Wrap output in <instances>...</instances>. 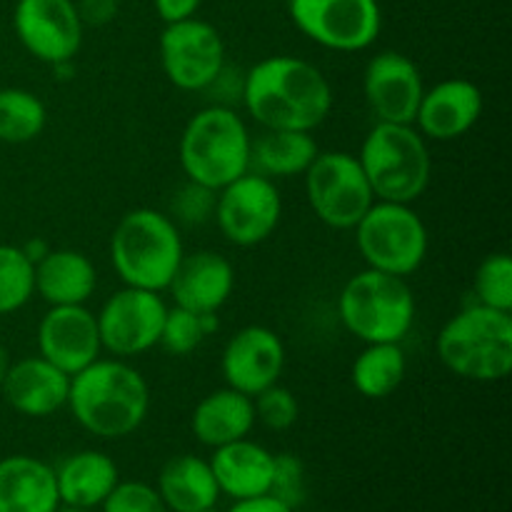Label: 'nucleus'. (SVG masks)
Listing matches in <instances>:
<instances>
[{"label":"nucleus","instance_id":"39448f33","mask_svg":"<svg viewBox=\"0 0 512 512\" xmlns=\"http://www.w3.org/2000/svg\"><path fill=\"white\" fill-rule=\"evenodd\" d=\"M250 143L253 135L235 108L208 105L180 135V168L193 183L220 190L250 170Z\"/></svg>","mask_w":512,"mask_h":512},{"label":"nucleus","instance_id":"473e14b6","mask_svg":"<svg viewBox=\"0 0 512 512\" xmlns=\"http://www.w3.org/2000/svg\"><path fill=\"white\" fill-rule=\"evenodd\" d=\"M255 408V423H263L268 430H275V433H283V430H290L295 423H298V400L290 393L288 388H283L280 383L270 385V388L260 390L253 398Z\"/></svg>","mask_w":512,"mask_h":512},{"label":"nucleus","instance_id":"58836bf2","mask_svg":"<svg viewBox=\"0 0 512 512\" xmlns=\"http://www.w3.org/2000/svg\"><path fill=\"white\" fill-rule=\"evenodd\" d=\"M228 512H295L290 510L288 505L278 503L270 495H260V498H250V500H235V505Z\"/></svg>","mask_w":512,"mask_h":512},{"label":"nucleus","instance_id":"c85d7f7f","mask_svg":"<svg viewBox=\"0 0 512 512\" xmlns=\"http://www.w3.org/2000/svg\"><path fill=\"white\" fill-rule=\"evenodd\" d=\"M48 123L45 103L25 88L0 90V143L23 145L38 138Z\"/></svg>","mask_w":512,"mask_h":512},{"label":"nucleus","instance_id":"2f4dec72","mask_svg":"<svg viewBox=\"0 0 512 512\" xmlns=\"http://www.w3.org/2000/svg\"><path fill=\"white\" fill-rule=\"evenodd\" d=\"M475 303L512 313V260L508 253H493L480 260L473 278Z\"/></svg>","mask_w":512,"mask_h":512},{"label":"nucleus","instance_id":"b1692460","mask_svg":"<svg viewBox=\"0 0 512 512\" xmlns=\"http://www.w3.org/2000/svg\"><path fill=\"white\" fill-rule=\"evenodd\" d=\"M53 470L60 505H68V508H100L120 483L115 460L100 450H80V453L68 455Z\"/></svg>","mask_w":512,"mask_h":512},{"label":"nucleus","instance_id":"e433bc0d","mask_svg":"<svg viewBox=\"0 0 512 512\" xmlns=\"http://www.w3.org/2000/svg\"><path fill=\"white\" fill-rule=\"evenodd\" d=\"M75 8H78L80 23L100 28L118 15V0H78Z\"/></svg>","mask_w":512,"mask_h":512},{"label":"nucleus","instance_id":"bb28decb","mask_svg":"<svg viewBox=\"0 0 512 512\" xmlns=\"http://www.w3.org/2000/svg\"><path fill=\"white\" fill-rule=\"evenodd\" d=\"M313 133L305 130H263L250 143V173L268 180L305 175L318 155Z\"/></svg>","mask_w":512,"mask_h":512},{"label":"nucleus","instance_id":"1a4fd4ad","mask_svg":"<svg viewBox=\"0 0 512 512\" xmlns=\"http://www.w3.org/2000/svg\"><path fill=\"white\" fill-rule=\"evenodd\" d=\"M303 178L310 210L328 228L353 230L375 203L358 155L345 150L318 153Z\"/></svg>","mask_w":512,"mask_h":512},{"label":"nucleus","instance_id":"4468645a","mask_svg":"<svg viewBox=\"0 0 512 512\" xmlns=\"http://www.w3.org/2000/svg\"><path fill=\"white\" fill-rule=\"evenodd\" d=\"M13 28L23 48L48 65L73 63L83 43V28L73 0H18Z\"/></svg>","mask_w":512,"mask_h":512},{"label":"nucleus","instance_id":"c9c22d12","mask_svg":"<svg viewBox=\"0 0 512 512\" xmlns=\"http://www.w3.org/2000/svg\"><path fill=\"white\" fill-rule=\"evenodd\" d=\"M100 508L103 512H168L158 490L140 480H120Z\"/></svg>","mask_w":512,"mask_h":512},{"label":"nucleus","instance_id":"4c0bfd02","mask_svg":"<svg viewBox=\"0 0 512 512\" xmlns=\"http://www.w3.org/2000/svg\"><path fill=\"white\" fill-rule=\"evenodd\" d=\"M153 3L160 18H163L165 25H168V23H180V20L195 18V13H198L203 0H153Z\"/></svg>","mask_w":512,"mask_h":512},{"label":"nucleus","instance_id":"393cba45","mask_svg":"<svg viewBox=\"0 0 512 512\" xmlns=\"http://www.w3.org/2000/svg\"><path fill=\"white\" fill-rule=\"evenodd\" d=\"M255 425L253 398L238 393L233 388H220L205 395L193 410L190 428L198 443L208 448L235 443V440L248 438Z\"/></svg>","mask_w":512,"mask_h":512},{"label":"nucleus","instance_id":"6e6552de","mask_svg":"<svg viewBox=\"0 0 512 512\" xmlns=\"http://www.w3.org/2000/svg\"><path fill=\"white\" fill-rule=\"evenodd\" d=\"M353 230L368 268L408 278L425 263L428 228L410 203L375 200Z\"/></svg>","mask_w":512,"mask_h":512},{"label":"nucleus","instance_id":"412c9836","mask_svg":"<svg viewBox=\"0 0 512 512\" xmlns=\"http://www.w3.org/2000/svg\"><path fill=\"white\" fill-rule=\"evenodd\" d=\"M220 495L233 500H250L270 493L275 455L250 438L220 445L208 460Z\"/></svg>","mask_w":512,"mask_h":512},{"label":"nucleus","instance_id":"6ab92c4d","mask_svg":"<svg viewBox=\"0 0 512 512\" xmlns=\"http://www.w3.org/2000/svg\"><path fill=\"white\" fill-rule=\"evenodd\" d=\"M235 290V268L213 250L185 253L168 285L173 305L193 313H218Z\"/></svg>","mask_w":512,"mask_h":512},{"label":"nucleus","instance_id":"aec40b11","mask_svg":"<svg viewBox=\"0 0 512 512\" xmlns=\"http://www.w3.org/2000/svg\"><path fill=\"white\" fill-rule=\"evenodd\" d=\"M0 393L15 413L25 418H50L68 405L70 375L33 355L10 363Z\"/></svg>","mask_w":512,"mask_h":512},{"label":"nucleus","instance_id":"f257e3e1","mask_svg":"<svg viewBox=\"0 0 512 512\" xmlns=\"http://www.w3.org/2000/svg\"><path fill=\"white\" fill-rule=\"evenodd\" d=\"M243 105L263 130L313 133L333 110V88L318 65L270 55L245 70Z\"/></svg>","mask_w":512,"mask_h":512},{"label":"nucleus","instance_id":"f3484780","mask_svg":"<svg viewBox=\"0 0 512 512\" xmlns=\"http://www.w3.org/2000/svg\"><path fill=\"white\" fill-rule=\"evenodd\" d=\"M285 370V345L275 330L248 325L225 343L220 373L228 388L255 398L260 390L280 383Z\"/></svg>","mask_w":512,"mask_h":512},{"label":"nucleus","instance_id":"a211bd4d","mask_svg":"<svg viewBox=\"0 0 512 512\" xmlns=\"http://www.w3.org/2000/svg\"><path fill=\"white\" fill-rule=\"evenodd\" d=\"M483 115V93L473 80L448 78L425 88L415 113V128L425 140L450 143L475 128Z\"/></svg>","mask_w":512,"mask_h":512},{"label":"nucleus","instance_id":"a878e982","mask_svg":"<svg viewBox=\"0 0 512 512\" xmlns=\"http://www.w3.org/2000/svg\"><path fill=\"white\" fill-rule=\"evenodd\" d=\"M158 495L168 512H210L218 505L220 490L208 460L178 455L158 475Z\"/></svg>","mask_w":512,"mask_h":512},{"label":"nucleus","instance_id":"4be33fe9","mask_svg":"<svg viewBox=\"0 0 512 512\" xmlns=\"http://www.w3.org/2000/svg\"><path fill=\"white\" fill-rule=\"evenodd\" d=\"M60 508L55 470L33 455L0 460V512H55Z\"/></svg>","mask_w":512,"mask_h":512},{"label":"nucleus","instance_id":"dca6fc26","mask_svg":"<svg viewBox=\"0 0 512 512\" xmlns=\"http://www.w3.org/2000/svg\"><path fill=\"white\" fill-rule=\"evenodd\" d=\"M103 353L98 318L85 305H53L38 325V355L63 370L78 375Z\"/></svg>","mask_w":512,"mask_h":512},{"label":"nucleus","instance_id":"9d476101","mask_svg":"<svg viewBox=\"0 0 512 512\" xmlns=\"http://www.w3.org/2000/svg\"><path fill=\"white\" fill-rule=\"evenodd\" d=\"M288 8L305 38L338 53L370 48L383 28L378 0H288Z\"/></svg>","mask_w":512,"mask_h":512},{"label":"nucleus","instance_id":"72a5a7b5","mask_svg":"<svg viewBox=\"0 0 512 512\" xmlns=\"http://www.w3.org/2000/svg\"><path fill=\"white\" fill-rule=\"evenodd\" d=\"M268 495L278 500V503L288 505L290 510H298L305 503V495H308V475H305V465L298 455H275L273 483H270Z\"/></svg>","mask_w":512,"mask_h":512},{"label":"nucleus","instance_id":"c756f323","mask_svg":"<svg viewBox=\"0 0 512 512\" xmlns=\"http://www.w3.org/2000/svg\"><path fill=\"white\" fill-rule=\"evenodd\" d=\"M220 328L218 313H193L188 308L173 305L165 313L163 333H160V348L170 355H183L195 353L203 345L208 335H213Z\"/></svg>","mask_w":512,"mask_h":512},{"label":"nucleus","instance_id":"ddd939ff","mask_svg":"<svg viewBox=\"0 0 512 512\" xmlns=\"http://www.w3.org/2000/svg\"><path fill=\"white\" fill-rule=\"evenodd\" d=\"M160 65L178 90L203 93L225 65V43L218 30L198 18L165 25L160 35Z\"/></svg>","mask_w":512,"mask_h":512},{"label":"nucleus","instance_id":"f704fd0d","mask_svg":"<svg viewBox=\"0 0 512 512\" xmlns=\"http://www.w3.org/2000/svg\"><path fill=\"white\" fill-rule=\"evenodd\" d=\"M215 198H218V190H210L188 180L170 200V213H173L170 218H173V223L185 225L208 223L215 215Z\"/></svg>","mask_w":512,"mask_h":512},{"label":"nucleus","instance_id":"cd10ccee","mask_svg":"<svg viewBox=\"0 0 512 512\" xmlns=\"http://www.w3.org/2000/svg\"><path fill=\"white\" fill-rule=\"evenodd\" d=\"M408 358L400 343H368L350 368L355 390L368 400H385L403 385Z\"/></svg>","mask_w":512,"mask_h":512},{"label":"nucleus","instance_id":"f03ea898","mask_svg":"<svg viewBox=\"0 0 512 512\" xmlns=\"http://www.w3.org/2000/svg\"><path fill=\"white\" fill-rule=\"evenodd\" d=\"M65 408L73 413L75 423L95 438H128L148 418V380L123 358H98L70 378Z\"/></svg>","mask_w":512,"mask_h":512},{"label":"nucleus","instance_id":"20e7f679","mask_svg":"<svg viewBox=\"0 0 512 512\" xmlns=\"http://www.w3.org/2000/svg\"><path fill=\"white\" fill-rule=\"evenodd\" d=\"M445 368L473 383H498L512 370V315L473 303L455 313L438 333Z\"/></svg>","mask_w":512,"mask_h":512},{"label":"nucleus","instance_id":"7ed1b4c3","mask_svg":"<svg viewBox=\"0 0 512 512\" xmlns=\"http://www.w3.org/2000/svg\"><path fill=\"white\" fill-rule=\"evenodd\" d=\"M183 255L178 223L153 208H135L125 213L110 235L113 268L130 288L165 293Z\"/></svg>","mask_w":512,"mask_h":512},{"label":"nucleus","instance_id":"f8f14e48","mask_svg":"<svg viewBox=\"0 0 512 512\" xmlns=\"http://www.w3.org/2000/svg\"><path fill=\"white\" fill-rule=\"evenodd\" d=\"M165 313L163 295L125 285L95 313L103 350L123 360L148 353L160 343Z\"/></svg>","mask_w":512,"mask_h":512},{"label":"nucleus","instance_id":"37998d69","mask_svg":"<svg viewBox=\"0 0 512 512\" xmlns=\"http://www.w3.org/2000/svg\"><path fill=\"white\" fill-rule=\"evenodd\" d=\"M273 3H278V0H273Z\"/></svg>","mask_w":512,"mask_h":512},{"label":"nucleus","instance_id":"a19ab883","mask_svg":"<svg viewBox=\"0 0 512 512\" xmlns=\"http://www.w3.org/2000/svg\"><path fill=\"white\" fill-rule=\"evenodd\" d=\"M10 363H13V360H10V353L3 348V345H0V388H3V380H5V375H8Z\"/></svg>","mask_w":512,"mask_h":512},{"label":"nucleus","instance_id":"7c9ffc66","mask_svg":"<svg viewBox=\"0 0 512 512\" xmlns=\"http://www.w3.org/2000/svg\"><path fill=\"white\" fill-rule=\"evenodd\" d=\"M35 295V265L18 245H0V315H13Z\"/></svg>","mask_w":512,"mask_h":512},{"label":"nucleus","instance_id":"0eeeda50","mask_svg":"<svg viewBox=\"0 0 512 512\" xmlns=\"http://www.w3.org/2000/svg\"><path fill=\"white\" fill-rule=\"evenodd\" d=\"M338 315L345 330L368 343H403L415 320L408 280L365 268L343 285Z\"/></svg>","mask_w":512,"mask_h":512},{"label":"nucleus","instance_id":"423d86ee","mask_svg":"<svg viewBox=\"0 0 512 512\" xmlns=\"http://www.w3.org/2000/svg\"><path fill=\"white\" fill-rule=\"evenodd\" d=\"M358 160L375 200L413 205L433 178L428 140L408 123H375Z\"/></svg>","mask_w":512,"mask_h":512},{"label":"nucleus","instance_id":"9b49d317","mask_svg":"<svg viewBox=\"0 0 512 512\" xmlns=\"http://www.w3.org/2000/svg\"><path fill=\"white\" fill-rule=\"evenodd\" d=\"M283 218V198L275 180L245 173L218 190L215 215L218 230L228 243L253 248L273 238Z\"/></svg>","mask_w":512,"mask_h":512},{"label":"nucleus","instance_id":"5701e85b","mask_svg":"<svg viewBox=\"0 0 512 512\" xmlns=\"http://www.w3.org/2000/svg\"><path fill=\"white\" fill-rule=\"evenodd\" d=\"M98 288V270L80 250L50 248L35 263V295L53 305H85Z\"/></svg>","mask_w":512,"mask_h":512},{"label":"nucleus","instance_id":"ea45409f","mask_svg":"<svg viewBox=\"0 0 512 512\" xmlns=\"http://www.w3.org/2000/svg\"><path fill=\"white\" fill-rule=\"evenodd\" d=\"M48 243H45V240H33V243H28V245H23V253L28 255L30 258V263H38L40 258H43L45 253H48Z\"/></svg>","mask_w":512,"mask_h":512},{"label":"nucleus","instance_id":"2eb2a0df","mask_svg":"<svg viewBox=\"0 0 512 512\" xmlns=\"http://www.w3.org/2000/svg\"><path fill=\"white\" fill-rule=\"evenodd\" d=\"M425 93L420 68L398 50H383L365 65L363 95L378 123H415Z\"/></svg>","mask_w":512,"mask_h":512},{"label":"nucleus","instance_id":"79ce46f5","mask_svg":"<svg viewBox=\"0 0 512 512\" xmlns=\"http://www.w3.org/2000/svg\"><path fill=\"white\" fill-rule=\"evenodd\" d=\"M55 512H93V510H85V508H68V505H60Z\"/></svg>","mask_w":512,"mask_h":512}]
</instances>
